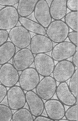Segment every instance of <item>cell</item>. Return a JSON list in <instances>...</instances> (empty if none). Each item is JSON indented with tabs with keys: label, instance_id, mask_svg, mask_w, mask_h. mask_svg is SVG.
Returning a JSON list of instances; mask_svg holds the SVG:
<instances>
[{
	"label": "cell",
	"instance_id": "cell-16",
	"mask_svg": "<svg viewBox=\"0 0 78 121\" xmlns=\"http://www.w3.org/2000/svg\"><path fill=\"white\" fill-rule=\"evenodd\" d=\"M70 90L67 83H60L57 86L56 93L58 100L64 105L70 107L77 103V99Z\"/></svg>",
	"mask_w": 78,
	"mask_h": 121
},
{
	"label": "cell",
	"instance_id": "cell-19",
	"mask_svg": "<svg viewBox=\"0 0 78 121\" xmlns=\"http://www.w3.org/2000/svg\"><path fill=\"white\" fill-rule=\"evenodd\" d=\"M19 22L21 26L28 31L36 34L45 35L46 30L45 28L38 22L28 17H20Z\"/></svg>",
	"mask_w": 78,
	"mask_h": 121
},
{
	"label": "cell",
	"instance_id": "cell-9",
	"mask_svg": "<svg viewBox=\"0 0 78 121\" xmlns=\"http://www.w3.org/2000/svg\"><path fill=\"white\" fill-rule=\"evenodd\" d=\"M77 47L70 42L64 41L57 43L52 51V57L54 60L59 61L67 60L73 56Z\"/></svg>",
	"mask_w": 78,
	"mask_h": 121
},
{
	"label": "cell",
	"instance_id": "cell-5",
	"mask_svg": "<svg viewBox=\"0 0 78 121\" xmlns=\"http://www.w3.org/2000/svg\"><path fill=\"white\" fill-rule=\"evenodd\" d=\"M35 68L38 73L43 77L50 76L55 66L54 61L52 57L45 53L37 54L34 57Z\"/></svg>",
	"mask_w": 78,
	"mask_h": 121
},
{
	"label": "cell",
	"instance_id": "cell-12",
	"mask_svg": "<svg viewBox=\"0 0 78 121\" xmlns=\"http://www.w3.org/2000/svg\"><path fill=\"white\" fill-rule=\"evenodd\" d=\"M30 48L34 55L46 53L52 51L53 46V42L46 36L36 34L32 38Z\"/></svg>",
	"mask_w": 78,
	"mask_h": 121
},
{
	"label": "cell",
	"instance_id": "cell-29",
	"mask_svg": "<svg viewBox=\"0 0 78 121\" xmlns=\"http://www.w3.org/2000/svg\"><path fill=\"white\" fill-rule=\"evenodd\" d=\"M7 91V87L0 84V104L5 98Z\"/></svg>",
	"mask_w": 78,
	"mask_h": 121
},
{
	"label": "cell",
	"instance_id": "cell-20",
	"mask_svg": "<svg viewBox=\"0 0 78 121\" xmlns=\"http://www.w3.org/2000/svg\"><path fill=\"white\" fill-rule=\"evenodd\" d=\"M39 0H19L17 10L21 17H27L34 12Z\"/></svg>",
	"mask_w": 78,
	"mask_h": 121
},
{
	"label": "cell",
	"instance_id": "cell-10",
	"mask_svg": "<svg viewBox=\"0 0 78 121\" xmlns=\"http://www.w3.org/2000/svg\"><path fill=\"white\" fill-rule=\"evenodd\" d=\"M34 57L31 50L27 48L20 49L12 58V65L18 71H22L34 63Z\"/></svg>",
	"mask_w": 78,
	"mask_h": 121
},
{
	"label": "cell",
	"instance_id": "cell-15",
	"mask_svg": "<svg viewBox=\"0 0 78 121\" xmlns=\"http://www.w3.org/2000/svg\"><path fill=\"white\" fill-rule=\"evenodd\" d=\"M26 102L29 111L35 117L42 115L44 109V103L42 98L33 91L25 93Z\"/></svg>",
	"mask_w": 78,
	"mask_h": 121
},
{
	"label": "cell",
	"instance_id": "cell-13",
	"mask_svg": "<svg viewBox=\"0 0 78 121\" xmlns=\"http://www.w3.org/2000/svg\"><path fill=\"white\" fill-rule=\"evenodd\" d=\"M34 12L35 18L38 23L45 28H47L52 22V19L47 1L39 0Z\"/></svg>",
	"mask_w": 78,
	"mask_h": 121
},
{
	"label": "cell",
	"instance_id": "cell-25",
	"mask_svg": "<svg viewBox=\"0 0 78 121\" xmlns=\"http://www.w3.org/2000/svg\"><path fill=\"white\" fill-rule=\"evenodd\" d=\"M77 70H75L74 74L70 78L69 86L71 91L74 93H77Z\"/></svg>",
	"mask_w": 78,
	"mask_h": 121
},
{
	"label": "cell",
	"instance_id": "cell-27",
	"mask_svg": "<svg viewBox=\"0 0 78 121\" xmlns=\"http://www.w3.org/2000/svg\"><path fill=\"white\" fill-rule=\"evenodd\" d=\"M9 38V33L7 30H0V46L7 42Z\"/></svg>",
	"mask_w": 78,
	"mask_h": 121
},
{
	"label": "cell",
	"instance_id": "cell-31",
	"mask_svg": "<svg viewBox=\"0 0 78 121\" xmlns=\"http://www.w3.org/2000/svg\"><path fill=\"white\" fill-rule=\"evenodd\" d=\"M34 121H54L48 117H45L42 115L36 117L34 119Z\"/></svg>",
	"mask_w": 78,
	"mask_h": 121
},
{
	"label": "cell",
	"instance_id": "cell-23",
	"mask_svg": "<svg viewBox=\"0 0 78 121\" xmlns=\"http://www.w3.org/2000/svg\"><path fill=\"white\" fill-rule=\"evenodd\" d=\"M13 115L12 110L8 106L0 104V121H10Z\"/></svg>",
	"mask_w": 78,
	"mask_h": 121
},
{
	"label": "cell",
	"instance_id": "cell-8",
	"mask_svg": "<svg viewBox=\"0 0 78 121\" xmlns=\"http://www.w3.org/2000/svg\"><path fill=\"white\" fill-rule=\"evenodd\" d=\"M6 96L8 105L12 110H17L25 106L26 103L25 93L20 86L15 85L10 87Z\"/></svg>",
	"mask_w": 78,
	"mask_h": 121
},
{
	"label": "cell",
	"instance_id": "cell-3",
	"mask_svg": "<svg viewBox=\"0 0 78 121\" xmlns=\"http://www.w3.org/2000/svg\"><path fill=\"white\" fill-rule=\"evenodd\" d=\"M9 37L16 47L20 49L28 47L32 39L29 32L21 25L16 26L11 29Z\"/></svg>",
	"mask_w": 78,
	"mask_h": 121
},
{
	"label": "cell",
	"instance_id": "cell-17",
	"mask_svg": "<svg viewBox=\"0 0 78 121\" xmlns=\"http://www.w3.org/2000/svg\"><path fill=\"white\" fill-rule=\"evenodd\" d=\"M67 0H52L49 9L52 18L60 20L64 18L67 11Z\"/></svg>",
	"mask_w": 78,
	"mask_h": 121
},
{
	"label": "cell",
	"instance_id": "cell-6",
	"mask_svg": "<svg viewBox=\"0 0 78 121\" xmlns=\"http://www.w3.org/2000/svg\"><path fill=\"white\" fill-rule=\"evenodd\" d=\"M57 86L56 81L53 77L50 76H45L36 87V93L42 99L47 101L53 97Z\"/></svg>",
	"mask_w": 78,
	"mask_h": 121
},
{
	"label": "cell",
	"instance_id": "cell-2",
	"mask_svg": "<svg viewBox=\"0 0 78 121\" xmlns=\"http://www.w3.org/2000/svg\"><path fill=\"white\" fill-rule=\"evenodd\" d=\"M19 15L16 8L7 6L0 9V30H11L16 26Z\"/></svg>",
	"mask_w": 78,
	"mask_h": 121
},
{
	"label": "cell",
	"instance_id": "cell-18",
	"mask_svg": "<svg viewBox=\"0 0 78 121\" xmlns=\"http://www.w3.org/2000/svg\"><path fill=\"white\" fill-rule=\"evenodd\" d=\"M16 47L12 43L7 41L0 46V65L8 63L15 55Z\"/></svg>",
	"mask_w": 78,
	"mask_h": 121
},
{
	"label": "cell",
	"instance_id": "cell-7",
	"mask_svg": "<svg viewBox=\"0 0 78 121\" xmlns=\"http://www.w3.org/2000/svg\"><path fill=\"white\" fill-rule=\"evenodd\" d=\"M75 67L70 60H65L58 61L53 71V78L56 82H66L70 78L75 70Z\"/></svg>",
	"mask_w": 78,
	"mask_h": 121
},
{
	"label": "cell",
	"instance_id": "cell-24",
	"mask_svg": "<svg viewBox=\"0 0 78 121\" xmlns=\"http://www.w3.org/2000/svg\"><path fill=\"white\" fill-rule=\"evenodd\" d=\"M77 104L70 106L65 112V117L69 121H77Z\"/></svg>",
	"mask_w": 78,
	"mask_h": 121
},
{
	"label": "cell",
	"instance_id": "cell-22",
	"mask_svg": "<svg viewBox=\"0 0 78 121\" xmlns=\"http://www.w3.org/2000/svg\"><path fill=\"white\" fill-rule=\"evenodd\" d=\"M78 11H71L64 17L65 22L74 31H78Z\"/></svg>",
	"mask_w": 78,
	"mask_h": 121
},
{
	"label": "cell",
	"instance_id": "cell-1",
	"mask_svg": "<svg viewBox=\"0 0 78 121\" xmlns=\"http://www.w3.org/2000/svg\"><path fill=\"white\" fill-rule=\"evenodd\" d=\"M46 30V34L52 42L58 43L65 41L70 32V28L61 20L52 21Z\"/></svg>",
	"mask_w": 78,
	"mask_h": 121
},
{
	"label": "cell",
	"instance_id": "cell-33",
	"mask_svg": "<svg viewBox=\"0 0 78 121\" xmlns=\"http://www.w3.org/2000/svg\"><path fill=\"white\" fill-rule=\"evenodd\" d=\"M68 121L67 119H60V120L58 121Z\"/></svg>",
	"mask_w": 78,
	"mask_h": 121
},
{
	"label": "cell",
	"instance_id": "cell-28",
	"mask_svg": "<svg viewBox=\"0 0 78 121\" xmlns=\"http://www.w3.org/2000/svg\"><path fill=\"white\" fill-rule=\"evenodd\" d=\"M70 42L78 47V32L77 31H73L70 32L68 37Z\"/></svg>",
	"mask_w": 78,
	"mask_h": 121
},
{
	"label": "cell",
	"instance_id": "cell-11",
	"mask_svg": "<svg viewBox=\"0 0 78 121\" xmlns=\"http://www.w3.org/2000/svg\"><path fill=\"white\" fill-rule=\"evenodd\" d=\"M19 71L12 64L7 63L1 65L0 68V82L6 87L16 85L19 82Z\"/></svg>",
	"mask_w": 78,
	"mask_h": 121
},
{
	"label": "cell",
	"instance_id": "cell-14",
	"mask_svg": "<svg viewBox=\"0 0 78 121\" xmlns=\"http://www.w3.org/2000/svg\"><path fill=\"white\" fill-rule=\"evenodd\" d=\"M44 109L48 117L54 121H58L65 117L64 105L58 99L47 100L44 103Z\"/></svg>",
	"mask_w": 78,
	"mask_h": 121
},
{
	"label": "cell",
	"instance_id": "cell-21",
	"mask_svg": "<svg viewBox=\"0 0 78 121\" xmlns=\"http://www.w3.org/2000/svg\"><path fill=\"white\" fill-rule=\"evenodd\" d=\"M13 121H34L33 116L29 110L22 108L17 110L13 114Z\"/></svg>",
	"mask_w": 78,
	"mask_h": 121
},
{
	"label": "cell",
	"instance_id": "cell-4",
	"mask_svg": "<svg viewBox=\"0 0 78 121\" xmlns=\"http://www.w3.org/2000/svg\"><path fill=\"white\" fill-rule=\"evenodd\" d=\"M39 75L35 68L29 67L24 70L19 77L20 86L25 91H33L40 81Z\"/></svg>",
	"mask_w": 78,
	"mask_h": 121
},
{
	"label": "cell",
	"instance_id": "cell-34",
	"mask_svg": "<svg viewBox=\"0 0 78 121\" xmlns=\"http://www.w3.org/2000/svg\"><path fill=\"white\" fill-rule=\"evenodd\" d=\"M45 0L46 1V0Z\"/></svg>",
	"mask_w": 78,
	"mask_h": 121
},
{
	"label": "cell",
	"instance_id": "cell-26",
	"mask_svg": "<svg viewBox=\"0 0 78 121\" xmlns=\"http://www.w3.org/2000/svg\"><path fill=\"white\" fill-rule=\"evenodd\" d=\"M66 5L67 8L71 11H78V0H67Z\"/></svg>",
	"mask_w": 78,
	"mask_h": 121
},
{
	"label": "cell",
	"instance_id": "cell-32",
	"mask_svg": "<svg viewBox=\"0 0 78 121\" xmlns=\"http://www.w3.org/2000/svg\"><path fill=\"white\" fill-rule=\"evenodd\" d=\"M77 57L78 52L77 51L73 56L72 62L74 66L76 67L77 66Z\"/></svg>",
	"mask_w": 78,
	"mask_h": 121
},
{
	"label": "cell",
	"instance_id": "cell-30",
	"mask_svg": "<svg viewBox=\"0 0 78 121\" xmlns=\"http://www.w3.org/2000/svg\"><path fill=\"white\" fill-rule=\"evenodd\" d=\"M19 0H0V5L13 6L18 3Z\"/></svg>",
	"mask_w": 78,
	"mask_h": 121
}]
</instances>
